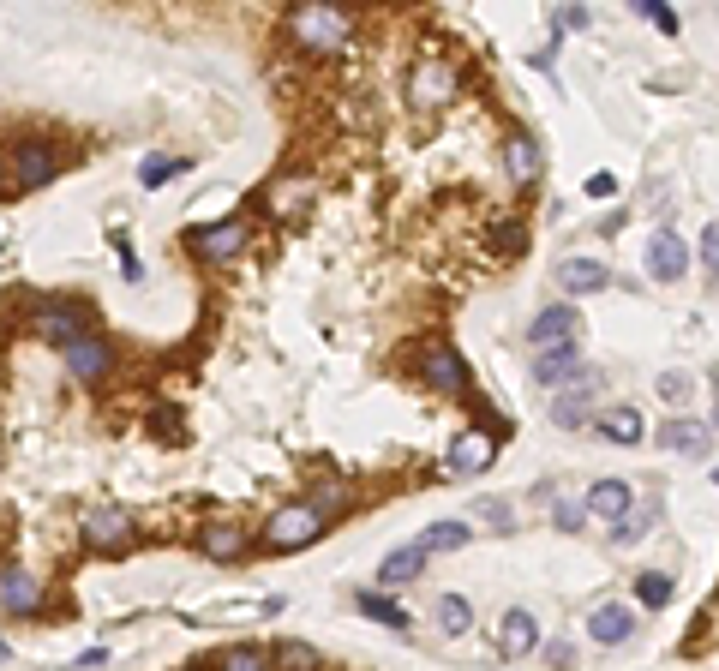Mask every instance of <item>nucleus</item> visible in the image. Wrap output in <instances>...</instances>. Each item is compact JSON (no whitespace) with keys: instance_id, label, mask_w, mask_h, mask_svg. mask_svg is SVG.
Segmentation results:
<instances>
[{"instance_id":"1","label":"nucleus","mask_w":719,"mask_h":671,"mask_svg":"<svg viewBox=\"0 0 719 671\" xmlns=\"http://www.w3.org/2000/svg\"><path fill=\"white\" fill-rule=\"evenodd\" d=\"M288 30H294L300 48H312V54H336V48L348 42L354 18L336 12V6H294V12H288Z\"/></svg>"},{"instance_id":"2","label":"nucleus","mask_w":719,"mask_h":671,"mask_svg":"<svg viewBox=\"0 0 719 671\" xmlns=\"http://www.w3.org/2000/svg\"><path fill=\"white\" fill-rule=\"evenodd\" d=\"M324 528H330V510H318V504H282V510L270 516L264 540H270L276 552H300V546H312Z\"/></svg>"},{"instance_id":"3","label":"nucleus","mask_w":719,"mask_h":671,"mask_svg":"<svg viewBox=\"0 0 719 671\" xmlns=\"http://www.w3.org/2000/svg\"><path fill=\"white\" fill-rule=\"evenodd\" d=\"M408 102H420L426 114L444 108V102H456V60H444V54H420L414 72H408Z\"/></svg>"},{"instance_id":"4","label":"nucleus","mask_w":719,"mask_h":671,"mask_svg":"<svg viewBox=\"0 0 719 671\" xmlns=\"http://www.w3.org/2000/svg\"><path fill=\"white\" fill-rule=\"evenodd\" d=\"M582 336V312L576 306H546L534 324H528V348L534 354H570Z\"/></svg>"},{"instance_id":"5","label":"nucleus","mask_w":719,"mask_h":671,"mask_svg":"<svg viewBox=\"0 0 719 671\" xmlns=\"http://www.w3.org/2000/svg\"><path fill=\"white\" fill-rule=\"evenodd\" d=\"M420 384L438 390V396H462V390H468L462 354H456L450 342H426V348H420Z\"/></svg>"},{"instance_id":"6","label":"nucleus","mask_w":719,"mask_h":671,"mask_svg":"<svg viewBox=\"0 0 719 671\" xmlns=\"http://www.w3.org/2000/svg\"><path fill=\"white\" fill-rule=\"evenodd\" d=\"M492 456H498V438H492L486 426H468V432H456V444H450V456H444V474H456V480L486 474Z\"/></svg>"},{"instance_id":"7","label":"nucleus","mask_w":719,"mask_h":671,"mask_svg":"<svg viewBox=\"0 0 719 671\" xmlns=\"http://www.w3.org/2000/svg\"><path fill=\"white\" fill-rule=\"evenodd\" d=\"M84 546H90V552H108V558L126 552V546H132V516L114 510V504L90 510V516H84Z\"/></svg>"},{"instance_id":"8","label":"nucleus","mask_w":719,"mask_h":671,"mask_svg":"<svg viewBox=\"0 0 719 671\" xmlns=\"http://www.w3.org/2000/svg\"><path fill=\"white\" fill-rule=\"evenodd\" d=\"M246 240H252V228H246L240 216H234V222H216V228H192V234H186V246H192L198 258H210V264H228Z\"/></svg>"},{"instance_id":"9","label":"nucleus","mask_w":719,"mask_h":671,"mask_svg":"<svg viewBox=\"0 0 719 671\" xmlns=\"http://www.w3.org/2000/svg\"><path fill=\"white\" fill-rule=\"evenodd\" d=\"M54 174H60V150L54 144H18V156H12V186L18 192H36Z\"/></svg>"},{"instance_id":"10","label":"nucleus","mask_w":719,"mask_h":671,"mask_svg":"<svg viewBox=\"0 0 719 671\" xmlns=\"http://www.w3.org/2000/svg\"><path fill=\"white\" fill-rule=\"evenodd\" d=\"M630 636H636V612H630V606L606 600V606L588 612V642H594V648H624Z\"/></svg>"},{"instance_id":"11","label":"nucleus","mask_w":719,"mask_h":671,"mask_svg":"<svg viewBox=\"0 0 719 671\" xmlns=\"http://www.w3.org/2000/svg\"><path fill=\"white\" fill-rule=\"evenodd\" d=\"M30 330H36L42 342H54V348H72V342H84V336H90L78 306H42V312L30 318Z\"/></svg>"},{"instance_id":"12","label":"nucleus","mask_w":719,"mask_h":671,"mask_svg":"<svg viewBox=\"0 0 719 671\" xmlns=\"http://www.w3.org/2000/svg\"><path fill=\"white\" fill-rule=\"evenodd\" d=\"M588 372H594V366H582L576 348H570V354H534V384H540V390H558V396H564V390L582 384Z\"/></svg>"},{"instance_id":"13","label":"nucleus","mask_w":719,"mask_h":671,"mask_svg":"<svg viewBox=\"0 0 719 671\" xmlns=\"http://www.w3.org/2000/svg\"><path fill=\"white\" fill-rule=\"evenodd\" d=\"M582 510L600 516V522H624L636 510V492H630V480H594L588 498H582Z\"/></svg>"},{"instance_id":"14","label":"nucleus","mask_w":719,"mask_h":671,"mask_svg":"<svg viewBox=\"0 0 719 671\" xmlns=\"http://www.w3.org/2000/svg\"><path fill=\"white\" fill-rule=\"evenodd\" d=\"M0 612L36 618V612H42V582H36L30 570H0Z\"/></svg>"},{"instance_id":"15","label":"nucleus","mask_w":719,"mask_h":671,"mask_svg":"<svg viewBox=\"0 0 719 671\" xmlns=\"http://www.w3.org/2000/svg\"><path fill=\"white\" fill-rule=\"evenodd\" d=\"M684 270H690V246L678 234H654L648 240V276L654 282H678Z\"/></svg>"},{"instance_id":"16","label":"nucleus","mask_w":719,"mask_h":671,"mask_svg":"<svg viewBox=\"0 0 719 671\" xmlns=\"http://www.w3.org/2000/svg\"><path fill=\"white\" fill-rule=\"evenodd\" d=\"M660 450H672V456H708L714 450V426H702V420H666L660 426Z\"/></svg>"},{"instance_id":"17","label":"nucleus","mask_w":719,"mask_h":671,"mask_svg":"<svg viewBox=\"0 0 719 671\" xmlns=\"http://www.w3.org/2000/svg\"><path fill=\"white\" fill-rule=\"evenodd\" d=\"M558 288L564 294H600V288H612V270L600 258H564L558 264Z\"/></svg>"},{"instance_id":"18","label":"nucleus","mask_w":719,"mask_h":671,"mask_svg":"<svg viewBox=\"0 0 719 671\" xmlns=\"http://www.w3.org/2000/svg\"><path fill=\"white\" fill-rule=\"evenodd\" d=\"M594 396H600V372H588L582 384H570V390L552 402V420H558V426H582L588 408H594ZM594 414H600V408H594Z\"/></svg>"},{"instance_id":"19","label":"nucleus","mask_w":719,"mask_h":671,"mask_svg":"<svg viewBox=\"0 0 719 671\" xmlns=\"http://www.w3.org/2000/svg\"><path fill=\"white\" fill-rule=\"evenodd\" d=\"M498 648H504V654H534V648H540V624H534L528 606H510V612H504V624H498Z\"/></svg>"},{"instance_id":"20","label":"nucleus","mask_w":719,"mask_h":671,"mask_svg":"<svg viewBox=\"0 0 719 671\" xmlns=\"http://www.w3.org/2000/svg\"><path fill=\"white\" fill-rule=\"evenodd\" d=\"M108 360H114V354H108V342H102V336H84V342H72V348H66V372H72V378H84V384H96V378L108 372Z\"/></svg>"},{"instance_id":"21","label":"nucleus","mask_w":719,"mask_h":671,"mask_svg":"<svg viewBox=\"0 0 719 671\" xmlns=\"http://www.w3.org/2000/svg\"><path fill=\"white\" fill-rule=\"evenodd\" d=\"M198 552L216 558V564H234V558H246V528H234V522H210V528L198 534Z\"/></svg>"},{"instance_id":"22","label":"nucleus","mask_w":719,"mask_h":671,"mask_svg":"<svg viewBox=\"0 0 719 671\" xmlns=\"http://www.w3.org/2000/svg\"><path fill=\"white\" fill-rule=\"evenodd\" d=\"M420 570H426L420 540H414V546H396V552L378 564V588H408V582H420Z\"/></svg>"},{"instance_id":"23","label":"nucleus","mask_w":719,"mask_h":671,"mask_svg":"<svg viewBox=\"0 0 719 671\" xmlns=\"http://www.w3.org/2000/svg\"><path fill=\"white\" fill-rule=\"evenodd\" d=\"M594 432H600L606 444H642V414L624 408V402H618V408H600V414H594Z\"/></svg>"},{"instance_id":"24","label":"nucleus","mask_w":719,"mask_h":671,"mask_svg":"<svg viewBox=\"0 0 719 671\" xmlns=\"http://www.w3.org/2000/svg\"><path fill=\"white\" fill-rule=\"evenodd\" d=\"M504 168H510V180H516V186H534V180H540V168H546V156H540V144H534V138H510V144H504Z\"/></svg>"},{"instance_id":"25","label":"nucleus","mask_w":719,"mask_h":671,"mask_svg":"<svg viewBox=\"0 0 719 671\" xmlns=\"http://www.w3.org/2000/svg\"><path fill=\"white\" fill-rule=\"evenodd\" d=\"M468 540H474V528L456 516V522H432V528L420 534V552H426V558H438V552H462Z\"/></svg>"},{"instance_id":"26","label":"nucleus","mask_w":719,"mask_h":671,"mask_svg":"<svg viewBox=\"0 0 719 671\" xmlns=\"http://www.w3.org/2000/svg\"><path fill=\"white\" fill-rule=\"evenodd\" d=\"M354 606H360V618H372V624H390V630H408V606H396L390 594H354Z\"/></svg>"},{"instance_id":"27","label":"nucleus","mask_w":719,"mask_h":671,"mask_svg":"<svg viewBox=\"0 0 719 671\" xmlns=\"http://www.w3.org/2000/svg\"><path fill=\"white\" fill-rule=\"evenodd\" d=\"M432 618H438L444 636H468V630H474V606H468L462 594H444V600L432 606Z\"/></svg>"},{"instance_id":"28","label":"nucleus","mask_w":719,"mask_h":671,"mask_svg":"<svg viewBox=\"0 0 719 671\" xmlns=\"http://www.w3.org/2000/svg\"><path fill=\"white\" fill-rule=\"evenodd\" d=\"M306 204H312V180H276L270 186V210L276 216H300Z\"/></svg>"},{"instance_id":"29","label":"nucleus","mask_w":719,"mask_h":671,"mask_svg":"<svg viewBox=\"0 0 719 671\" xmlns=\"http://www.w3.org/2000/svg\"><path fill=\"white\" fill-rule=\"evenodd\" d=\"M540 504L552 510V522H558L564 534H582V522H588V510H582L576 498H558V486H540Z\"/></svg>"},{"instance_id":"30","label":"nucleus","mask_w":719,"mask_h":671,"mask_svg":"<svg viewBox=\"0 0 719 671\" xmlns=\"http://www.w3.org/2000/svg\"><path fill=\"white\" fill-rule=\"evenodd\" d=\"M636 606H648V612H666V606H672V576H660V570L636 576Z\"/></svg>"},{"instance_id":"31","label":"nucleus","mask_w":719,"mask_h":671,"mask_svg":"<svg viewBox=\"0 0 719 671\" xmlns=\"http://www.w3.org/2000/svg\"><path fill=\"white\" fill-rule=\"evenodd\" d=\"M270 671H318V648H306V642H276Z\"/></svg>"},{"instance_id":"32","label":"nucleus","mask_w":719,"mask_h":671,"mask_svg":"<svg viewBox=\"0 0 719 671\" xmlns=\"http://www.w3.org/2000/svg\"><path fill=\"white\" fill-rule=\"evenodd\" d=\"M654 516H660V510L648 504V510H630L624 522H612V546H636V540H648V528H654Z\"/></svg>"},{"instance_id":"33","label":"nucleus","mask_w":719,"mask_h":671,"mask_svg":"<svg viewBox=\"0 0 719 671\" xmlns=\"http://www.w3.org/2000/svg\"><path fill=\"white\" fill-rule=\"evenodd\" d=\"M222 671H270V654L258 642H234V648H222Z\"/></svg>"},{"instance_id":"34","label":"nucleus","mask_w":719,"mask_h":671,"mask_svg":"<svg viewBox=\"0 0 719 671\" xmlns=\"http://www.w3.org/2000/svg\"><path fill=\"white\" fill-rule=\"evenodd\" d=\"M660 396H666L672 408H684V402L696 396V378H690V372H666V378H660Z\"/></svg>"},{"instance_id":"35","label":"nucleus","mask_w":719,"mask_h":671,"mask_svg":"<svg viewBox=\"0 0 719 671\" xmlns=\"http://www.w3.org/2000/svg\"><path fill=\"white\" fill-rule=\"evenodd\" d=\"M474 516H480V522H492V528H510V522H516V510H510L504 498H480V504H474Z\"/></svg>"},{"instance_id":"36","label":"nucleus","mask_w":719,"mask_h":671,"mask_svg":"<svg viewBox=\"0 0 719 671\" xmlns=\"http://www.w3.org/2000/svg\"><path fill=\"white\" fill-rule=\"evenodd\" d=\"M636 12H642V18H654V24H660V30H666V36H678V12H672V6H666V0H642V6H636Z\"/></svg>"},{"instance_id":"37","label":"nucleus","mask_w":719,"mask_h":671,"mask_svg":"<svg viewBox=\"0 0 719 671\" xmlns=\"http://www.w3.org/2000/svg\"><path fill=\"white\" fill-rule=\"evenodd\" d=\"M180 168H186V162H162V156H150L138 174H144V186H162V180H168V174H180Z\"/></svg>"},{"instance_id":"38","label":"nucleus","mask_w":719,"mask_h":671,"mask_svg":"<svg viewBox=\"0 0 719 671\" xmlns=\"http://www.w3.org/2000/svg\"><path fill=\"white\" fill-rule=\"evenodd\" d=\"M702 264H708V276H719V222L702 234Z\"/></svg>"},{"instance_id":"39","label":"nucleus","mask_w":719,"mask_h":671,"mask_svg":"<svg viewBox=\"0 0 719 671\" xmlns=\"http://www.w3.org/2000/svg\"><path fill=\"white\" fill-rule=\"evenodd\" d=\"M612 192H618V180H612V174H594V180H588V198H612Z\"/></svg>"},{"instance_id":"40","label":"nucleus","mask_w":719,"mask_h":671,"mask_svg":"<svg viewBox=\"0 0 719 671\" xmlns=\"http://www.w3.org/2000/svg\"><path fill=\"white\" fill-rule=\"evenodd\" d=\"M558 24H564V30H582V24H588V12H582V6H564V12H558Z\"/></svg>"},{"instance_id":"41","label":"nucleus","mask_w":719,"mask_h":671,"mask_svg":"<svg viewBox=\"0 0 719 671\" xmlns=\"http://www.w3.org/2000/svg\"><path fill=\"white\" fill-rule=\"evenodd\" d=\"M0 186H6V156H0Z\"/></svg>"},{"instance_id":"42","label":"nucleus","mask_w":719,"mask_h":671,"mask_svg":"<svg viewBox=\"0 0 719 671\" xmlns=\"http://www.w3.org/2000/svg\"><path fill=\"white\" fill-rule=\"evenodd\" d=\"M714 438H719V408H714Z\"/></svg>"},{"instance_id":"43","label":"nucleus","mask_w":719,"mask_h":671,"mask_svg":"<svg viewBox=\"0 0 719 671\" xmlns=\"http://www.w3.org/2000/svg\"><path fill=\"white\" fill-rule=\"evenodd\" d=\"M0 666H6V642H0Z\"/></svg>"},{"instance_id":"44","label":"nucleus","mask_w":719,"mask_h":671,"mask_svg":"<svg viewBox=\"0 0 719 671\" xmlns=\"http://www.w3.org/2000/svg\"><path fill=\"white\" fill-rule=\"evenodd\" d=\"M714 384H719V366H714Z\"/></svg>"},{"instance_id":"45","label":"nucleus","mask_w":719,"mask_h":671,"mask_svg":"<svg viewBox=\"0 0 719 671\" xmlns=\"http://www.w3.org/2000/svg\"><path fill=\"white\" fill-rule=\"evenodd\" d=\"M714 486H719V474H714Z\"/></svg>"}]
</instances>
